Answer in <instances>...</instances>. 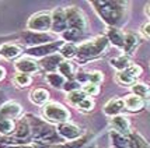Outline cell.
Segmentation results:
<instances>
[{"mask_svg":"<svg viewBox=\"0 0 150 148\" xmlns=\"http://www.w3.org/2000/svg\"><path fill=\"white\" fill-rule=\"evenodd\" d=\"M52 31L55 32H65L67 29V21H66V14L63 8H56L52 13Z\"/></svg>","mask_w":150,"mask_h":148,"instance_id":"cell-10","label":"cell"},{"mask_svg":"<svg viewBox=\"0 0 150 148\" xmlns=\"http://www.w3.org/2000/svg\"><path fill=\"white\" fill-rule=\"evenodd\" d=\"M132 90V94L133 95H137V97L140 98H147V94H149L150 91V87L149 85H146V84H142V83H137V84H133L131 87Z\"/></svg>","mask_w":150,"mask_h":148,"instance_id":"cell-28","label":"cell"},{"mask_svg":"<svg viewBox=\"0 0 150 148\" xmlns=\"http://www.w3.org/2000/svg\"><path fill=\"white\" fill-rule=\"evenodd\" d=\"M42 115L45 117V120L51 123H65L69 122L70 117V112L66 109L63 105L58 102H49L42 106Z\"/></svg>","mask_w":150,"mask_h":148,"instance_id":"cell-3","label":"cell"},{"mask_svg":"<svg viewBox=\"0 0 150 148\" xmlns=\"http://www.w3.org/2000/svg\"><path fill=\"white\" fill-rule=\"evenodd\" d=\"M63 90L69 91V92H72V91H77L79 90V83H77V81H73V80H70V81H66L65 85H63Z\"/></svg>","mask_w":150,"mask_h":148,"instance_id":"cell-35","label":"cell"},{"mask_svg":"<svg viewBox=\"0 0 150 148\" xmlns=\"http://www.w3.org/2000/svg\"><path fill=\"white\" fill-rule=\"evenodd\" d=\"M66 14V21H67V27L70 29H77V31H84L87 28V22L83 13L79 10L77 7H67L65 8Z\"/></svg>","mask_w":150,"mask_h":148,"instance_id":"cell-6","label":"cell"},{"mask_svg":"<svg viewBox=\"0 0 150 148\" xmlns=\"http://www.w3.org/2000/svg\"><path fill=\"white\" fill-rule=\"evenodd\" d=\"M147 99L150 101V91H149V94H147Z\"/></svg>","mask_w":150,"mask_h":148,"instance_id":"cell-40","label":"cell"},{"mask_svg":"<svg viewBox=\"0 0 150 148\" xmlns=\"http://www.w3.org/2000/svg\"><path fill=\"white\" fill-rule=\"evenodd\" d=\"M144 11H146V15H147V17L150 18V4L146 7V10H144Z\"/></svg>","mask_w":150,"mask_h":148,"instance_id":"cell-39","label":"cell"},{"mask_svg":"<svg viewBox=\"0 0 150 148\" xmlns=\"http://www.w3.org/2000/svg\"><path fill=\"white\" fill-rule=\"evenodd\" d=\"M140 32L143 35L144 38H149L150 39V22H146L143 25L140 27Z\"/></svg>","mask_w":150,"mask_h":148,"instance_id":"cell-36","label":"cell"},{"mask_svg":"<svg viewBox=\"0 0 150 148\" xmlns=\"http://www.w3.org/2000/svg\"><path fill=\"white\" fill-rule=\"evenodd\" d=\"M111 124H112V129L115 130L117 133L119 134H129L131 133V122L126 116H122V115H118V116H114L111 120Z\"/></svg>","mask_w":150,"mask_h":148,"instance_id":"cell-12","label":"cell"},{"mask_svg":"<svg viewBox=\"0 0 150 148\" xmlns=\"http://www.w3.org/2000/svg\"><path fill=\"white\" fill-rule=\"evenodd\" d=\"M80 34H81V31H77V29H66L62 34V36L67 41H77L80 38Z\"/></svg>","mask_w":150,"mask_h":148,"instance_id":"cell-33","label":"cell"},{"mask_svg":"<svg viewBox=\"0 0 150 148\" xmlns=\"http://www.w3.org/2000/svg\"><path fill=\"white\" fill-rule=\"evenodd\" d=\"M107 39H108V42H112V45H115L117 48L124 49L125 34L121 29H118L115 27H110L107 29Z\"/></svg>","mask_w":150,"mask_h":148,"instance_id":"cell-17","label":"cell"},{"mask_svg":"<svg viewBox=\"0 0 150 148\" xmlns=\"http://www.w3.org/2000/svg\"><path fill=\"white\" fill-rule=\"evenodd\" d=\"M81 92L86 97H96L100 94V85L93 83H84L81 85Z\"/></svg>","mask_w":150,"mask_h":148,"instance_id":"cell-29","label":"cell"},{"mask_svg":"<svg viewBox=\"0 0 150 148\" xmlns=\"http://www.w3.org/2000/svg\"><path fill=\"white\" fill-rule=\"evenodd\" d=\"M13 81L17 87L24 88V87H28L30 84L33 83V77L30 74H24V73H16L13 77Z\"/></svg>","mask_w":150,"mask_h":148,"instance_id":"cell-25","label":"cell"},{"mask_svg":"<svg viewBox=\"0 0 150 148\" xmlns=\"http://www.w3.org/2000/svg\"><path fill=\"white\" fill-rule=\"evenodd\" d=\"M104 80V76L101 71H91L88 73V83H93V84H100L101 81Z\"/></svg>","mask_w":150,"mask_h":148,"instance_id":"cell-34","label":"cell"},{"mask_svg":"<svg viewBox=\"0 0 150 148\" xmlns=\"http://www.w3.org/2000/svg\"><path fill=\"white\" fill-rule=\"evenodd\" d=\"M63 62V58L60 56V55H56V53H53V55H49V56H46V58H44L41 62H39L38 65L39 67H42L44 70L46 71H53L56 70L59 67V65Z\"/></svg>","mask_w":150,"mask_h":148,"instance_id":"cell-13","label":"cell"},{"mask_svg":"<svg viewBox=\"0 0 150 148\" xmlns=\"http://www.w3.org/2000/svg\"><path fill=\"white\" fill-rule=\"evenodd\" d=\"M21 112H23L21 105L17 102H14V101H8V102L3 103V106L0 108V116L7 117V119H11V120L20 117Z\"/></svg>","mask_w":150,"mask_h":148,"instance_id":"cell-11","label":"cell"},{"mask_svg":"<svg viewBox=\"0 0 150 148\" xmlns=\"http://www.w3.org/2000/svg\"><path fill=\"white\" fill-rule=\"evenodd\" d=\"M14 67H16L17 73H24V74H30V76H31V74L38 71L39 65L35 59L27 56V58H20L18 60L14 63Z\"/></svg>","mask_w":150,"mask_h":148,"instance_id":"cell-8","label":"cell"},{"mask_svg":"<svg viewBox=\"0 0 150 148\" xmlns=\"http://www.w3.org/2000/svg\"><path fill=\"white\" fill-rule=\"evenodd\" d=\"M46 81L49 83V85H52L55 88H63L66 83L65 77H62L60 74H56V73H49L46 76Z\"/></svg>","mask_w":150,"mask_h":148,"instance_id":"cell-27","label":"cell"},{"mask_svg":"<svg viewBox=\"0 0 150 148\" xmlns=\"http://www.w3.org/2000/svg\"><path fill=\"white\" fill-rule=\"evenodd\" d=\"M59 70V74L62 76V77H67V78H73L74 76V66H73L72 62H69V60H63L58 67Z\"/></svg>","mask_w":150,"mask_h":148,"instance_id":"cell-21","label":"cell"},{"mask_svg":"<svg viewBox=\"0 0 150 148\" xmlns=\"http://www.w3.org/2000/svg\"><path fill=\"white\" fill-rule=\"evenodd\" d=\"M62 42H53V43H46L42 46H31L27 49V55L30 58H39V56H49L53 55V52H56L59 48H62Z\"/></svg>","mask_w":150,"mask_h":148,"instance_id":"cell-7","label":"cell"},{"mask_svg":"<svg viewBox=\"0 0 150 148\" xmlns=\"http://www.w3.org/2000/svg\"><path fill=\"white\" fill-rule=\"evenodd\" d=\"M140 74H142V67L139 65H131L128 69L118 71L115 80L122 87H132L135 84V81L140 77Z\"/></svg>","mask_w":150,"mask_h":148,"instance_id":"cell-5","label":"cell"},{"mask_svg":"<svg viewBox=\"0 0 150 148\" xmlns=\"http://www.w3.org/2000/svg\"><path fill=\"white\" fill-rule=\"evenodd\" d=\"M27 28L31 32H46L52 28V14L49 11H39L30 17Z\"/></svg>","mask_w":150,"mask_h":148,"instance_id":"cell-4","label":"cell"},{"mask_svg":"<svg viewBox=\"0 0 150 148\" xmlns=\"http://www.w3.org/2000/svg\"><path fill=\"white\" fill-rule=\"evenodd\" d=\"M111 138H112V144H114V147L115 148H126L128 147V141L125 140V137L122 134H119L117 131H114L111 133Z\"/></svg>","mask_w":150,"mask_h":148,"instance_id":"cell-31","label":"cell"},{"mask_svg":"<svg viewBox=\"0 0 150 148\" xmlns=\"http://www.w3.org/2000/svg\"><path fill=\"white\" fill-rule=\"evenodd\" d=\"M59 55L62 58H66V59H70V58H74L77 55V46L72 43V42H67V43H63L62 48L59 49Z\"/></svg>","mask_w":150,"mask_h":148,"instance_id":"cell-23","label":"cell"},{"mask_svg":"<svg viewBox=\"0 0 150 148\" xmlns=\"http://www.w3.org/2000/svg\"><path fill=\"white\" fill-rule=\"evenodd\" d=\"M84 98H86V95L81 92V90H77V91H72V92H69V94H67V97H66V99L69 101L70 105L77 106L79 103L81 102Z\"/></svg>","mask_w":150,"mask_h":148,"instance_id":"cell-30","label":"cell"},{"mask_svg":"<svg viewBox=\"0 0 150 148\" xmlns=\"http://www.w3.org/2000/svg\"><path fill=\"white\" fill-rule=\"evenodd\" d=\"M24 38H25V42L30 43V45H44V43H49L52 41L48 35H44V34H39V32L25 34Z\"/></svg>","mask_w":150,"mask_h":148,"instance_id":"cell-19","label":"cell"},{"mask_svg":"<svg viewBox=\"0 0 150 148\" xmlns=\"http://www.w3.org/2000/svg\"><path fill=\"white\" fill-rule=\"evenodd\" d=\"M30 101L35 105H39V106H44L48 101H49V92L44 88H37V90H33L30 92Z\"/></svg>","mask_w":150,"mask_h":148,"instance_id":"cell-18","label":"cell"},{"mask_svg":"<svg viewBox=\"0 0 150 148\" xmlns=\"http://www.w3.org/2000/svg\"><path fill=\"white\" fill-rule=\"evenodd\" d=\"M52 148H62V147H52Z\"/></svg>","mask_w":150,"mask_h":148,"instance_id":"cell-41","label":"cell"},{"mask_svg":"<svg viewBox=\"0 0 150 148\" xmlns=\"http://www.w3.org/2000/svg\"><path fill=\"white\" fill-rule=\"evenodd\" d=\"M125 108L124 105V99H121V98H112L111 101H108V102L105 103L104 106V113L108 116H118L121 115V112L122 109Z\"/></svg>","mask_w":150,"mask_h":148,"instance_id":"cell-14","label":"cell"},{"mask_svg":"<svg viewBox=\"0 0 150 148\" xmlns=\"http://www.w3.org/2000/svg\"><path fill=\"white\" fill-rule=\"evenodd\" d=\"M4 77H6V70H4V67L0 66V81H1Z\"/></svg>","mask_w":150,"mask_h":148,"instance_id":"cell-38","label":"cell"},{"mask_svg":"<svg viewBox=\"0 0 150 148\" xmlns=\"http://www.w3.org/2000/svg\"><path fill=\"white\" fill-rule=\"evenodd\" d=\"M139 45V38L135 34H126L125 35V42H124V51L126 53H132L133 49Z\"/></svg>","mask_w":150,"mask_h":148,"instance_id":"cell-22","label":"cell"},{"mask_svg":"<svg viewBox=\"0 0 150 148\" xmlns=\"http://www.w3.org/2000/svg\"><path fill=\"white\" fill-rule=\"evenodd\" d=\"M14 130H16V123H14V120L0 116V135L13 134Z\"/></svg>","mask_w":150,"mask_h":148,"instance_id":"cell-20","label":"cell"},{"mask_svg":"<svg viewBox=\"0 0 150 148\" xmlns=\"http://www.w3.org/2000/svg\"><path fill=\"white\" fill-rule=\"evenodd\" d=\"M124 105L125 108L131 112H139V110L143 109L144 106V99L137 95H133V94H129L124 98Z\"/></svg>","mask_w":150,"mask_h":148,"instance_id":"cell-16","label":"cell"},{"mask_svg":"<svg viewBox=\"0 0 150 148\" xmlns=\"http://www.w3.org/2000/svg\"><path fill=\"white\" fill-rule=\"evenodd\" d=\"M0 148H31V147H23V145H0Z\"/></svg>","mask_w":150,"mask_h":148,"instance_id":"cell-37","label":"cell"},{"mask_svg":"<svg viewBox=\"0 0 150 148\" xmlns=\"http://www.w3.org/2000/svg\"><path fill=\"white\" fill-rule=\"evenodd\" d=\"M107 46H108L107 36H97V38L87 41L84 43H81L80 46H77V58L81 62H84L87 59L100 56L107 49Z\"/></svg>","mask_w":150,"mask_h":148,"instance_id":"cell-2","label":"cell"},{"mask_svg":"<svg viewBox=\"0 0 150 148\" xmlns=\"http://www.w3.org/2000/svg\"><path fill=\"white\" fill-rule=\"evenodd\" d=\"M21 52H23L21 46L16 45V43H4V45L0 46V58L11 60V59L18 58Z\"/></svg>","mask_w":150,"mask_h":148,"instance_id":"cell-15","label":"cell"},{"mask_svg":"<svg viewBox=\"0 0 150 148\" xmlns=\"http://www.w3.org/2000/svg\"><path fill=\"white\" fill-rule=\"evenodd\" d=\"M58 134L60 135V138H65V140H76L80 137L81 134V130L79 126L73 124V123L65 122L60 123L58 127Z\"/></svg>","mask_w":150,"mask_h":148,"instance_id":"cell-9","label":"cell"},{"mask_svg":"<svg viewBox=\"0 0 150 148\" xmlns=\"http://www.w3.org/2000/svg\"><path fill=\"white\" fill-rule=\"evenodd\" d=\"M111 66L114 69H117L118 71H122L131 66V60H129L128 56H124V55H122V56H119V58L111 59Z\"/></svg>","mask_w":150,"mask_h":148,"instance_id":"cell-24","label":"cell"},{"mask_svg":"<svg viewBox=\"0 0 150 148\" xmlns=\"http://www.w3.org/2000/svg\"><path fill=\"white\" fill-rule=\"evenodd\" d=\"M93 4L97 6L96 10L104 18L105 22H108L114 27L121 20L125 6H126V3H122V1H93Z\"/></svg>","mask_w":150,"mask_h":148,"instance_id":"cell-1","label":"cell"},{"mask_svg":"<svg viewBox=\"0 0 150 148\" xmlns=\"http://www.w3.org/2000/svg\"><path fill=\"white\" fill-rule=\"evenodd\" d=\"M77 109H80L81 112H90V110H93L94 109V101H93V98L86 97L84 99L77 105Z\"/></svg>","mask_w":150,"mask_h":148,"instance_id":"cell-32","label":"cell"},{"mask_svg":"<svg viewBox=\"0 0 150 148\" xmlns=\"http://www.w3.org/2000/svg\"><path fill=\"white\" fill-rule=\"evenodd\" d=\"M128 144H129L132 148H150L149 145H147V142L144 141L139 134H136V133H131V134H129Z\"/></svg>","mask_w":150,"mask_h":148,"instance_id":"cell-26","label":"cell"}]
</instances>
